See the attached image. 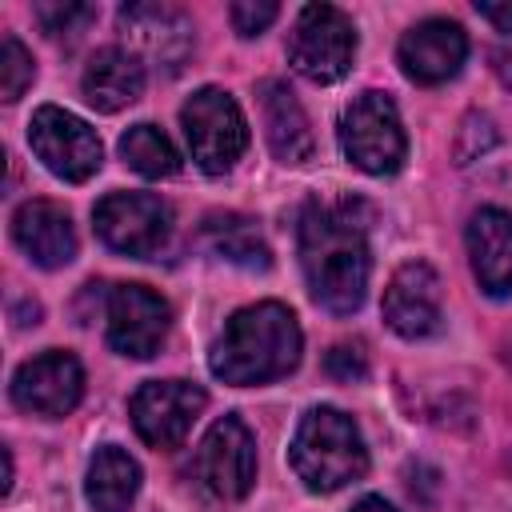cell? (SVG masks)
Wrapping results in <instances>:
<instances>
[{
    "instance_id": "1",
    "label": "cell",
    "mask_w": 512,
    "mask_h": 512,
    "mask_svg": "<svg viewBox=\"0 0 512 512\" xmlns=\"http://www.w3.org/2000/svg\"><path fill=\"white\" fill-rule=\"evenodd\" d=\"M300 268L316 304L348 316L368 296V208L356 200H312L300 212Z\"/></svg>"
},
{
    "instance_id": "2",
    "label": "cell",
    "mask_w": 512,
    "mask_h": 512,
    "mask_svg": "<svg viewBox=\"0 0 512 512\" xmlns=\"http://www.w3.org/2000/svg\"><path fill=\"white\" fill-rule=\"evenodd\" d=\"M300 348H304V336L292 308L264 300L232 312V320L224 324V332L208 352V368L224 384H240V388L268 384L288 376L300 364Z\"/></svg>"
},
{
    "instance_id": "3",
    "label": "cell",
    "mask_w": 512,
    "mask_h": 512,
    "mask_svg": "<svg viewBox=\"0 0 512 512\" xmlns=\"http://www.w3.org/2000/svg\"><path fill=\"white\" fill-rule=\"evenodd\" d=\"M288 460H292V472L312 492H336L344 484H356L368 472V448L356 420L328 404L308 408L300 416Z\"/></svg>"
},
{
    "instance_id": "4",
    "label": "cell",
    "mask_w": 512,
    "mask_h": 512,
    "mask_svg": "<svg viewBox=\"0 0 512 512\" xmlns=\"http://www.w3.org/2000/svg\"><path fill=\"white\" fill-rule=\"evenodd\" d=\"M340 148L344 156L372 176H392L400 172L408 156L404 124L388 92H360L344 116H340Z\"/></svg>"
},
{
    "instance_id": "5",
    "label": "cell",
    "mask_w": 512,
    "mask_h": 512,
    "mask_svg": "<svg viewBox=\"0 0 512 512\" xmlns=\"http://www.w3.org/2000/svg\"><path fill=\"white\" fill-rule=\"evenodd\" d=\"M288 60L312 84H336L356 60V28L336 4L300 8L288 32Z\"/></svg>"
},
{
    "instance_id": "6",
    "label": "cell",
    "mask_w": 512,
    "mask_h": 512,
    "mask_svg": "<svg viewBox=\"0 0 512 512\" xmlns=\"http://www.w3.org/2000/svg\"><path fill=\"white\" fill-rule=\"evenodd\" d=\"M180 124H184V136H188V152L192 160L220 176L228 172L244 148H248V124H244V112L240 104L220 92V88H200L188 96V104L180 108Z\"/></svg>"
},
{
    "instance_id": "7",
    "label": "cell",
    "mask_w": 512,
    "mask_h": 512,
    "mask_svg": "<svg viewBox=\"0 0 512 512\" xmlns=\"http://www.w3.org/2000/svg\"><path fill=\"white\" fill-rule=\"evenodd\" d=\"M28 144L40 156V164L52 176L68 180V184H84L88 176L100 172V160H104L100 136L80 116L56 108V104H44V108L32 112V120H28Z\"/></svg>"
},
{
    "instance_id": "8",
    "label": "cell",
    "mask_w": 512,
    "mask_h": 512,
    "mask_svg": "<svg viewBox=\"0 0 512 512\" xmlns=\"http://www.w3.org/2000/svg\"><path fill=\"white\" fill-rule=\"evenodd\" d=\"M96 236L124 256H156L172 232V208L152 192H108L96 208Z\"/></svg>"
},
{
    "instance_id": "9",
    "label": "cell",
    "mask_w": 512,
    "mask_h": 512,
    "mask_svg": "<svg viewBox=\"0 0 512 512\" xmlns=\"http://www.w3.org/2000/svg\"><path fill=\"white\" fill-rule=\"evenodd\" d=\"M172 324V308L160 292L144 288V284H116L108 288L104 300V336L112 344V352L132 356V360H148L160 352L164 336Z\"/></svg>"
},
{
    "instance_id": "10",
    "label": "cell",
    "mask_w": 512,
    "mask_h": 512,
    "mask_svg": "<svg viewBox=\"0 0 512 512\" xmlns=\"http://www.w3.org/2000/svg\"><path fill=\"white\" fill-rule=\"evenodd\" d=\"M208 396L200 384L188 380H148L132 392L128 416L144 444L152 448H180L192 424L200 420Z\"/></svg>"
},
{
    "instance_id": "11",
    "label": "cell",
    "mask_w": 512,
    "mask_h": 512,
    "mask_svg": "<svg viewBox=\"0 0 512 512\" xmlns=\"http://www.w3.org/2000/svg\"><path fill=\"white\" fill-rule=\"evenodd\" d=\"M196 480L216 500H240L256 484V440L240 416H220L196 448Z\"/></svg>"
},
{
    "instance_id": "12",
    "label": "cell",
    "mask_w": 512,
    "mask_h": 512,
    "mask_svg": "<svg viewBox=\"0 0 512 512\" xmlns=\"http://www.w3.org/2000/svg\"><path fill=\"white\" fill-rule=\"evenodd\" d=\"M84 396V368L72 352L48 348L32 360H24L12 376V400L24 412L36 416H68Z\"/></svg>"
},
{
    "instance_id": "13",
    "label": "cell",
    "mask_w": 512,
    "mask_h": 512,
    "mask_svg": "<svg viewBox=\"0 0 512 512\" xmlns=\"http://www.w3.org/2000/svg\"><path fill=\"white\" fill-rule=\"evenodd\" d=\"M384 320L404 340H424L440 328V276L428 260H408L384 288Z\"/></svg>"
},
{
    "instance_id": "14",
    "label": "cell",
    "mask_w": 512,
    "mask_h": 512,
    "mask_svg": "<svg viewBox=\"0 0 512 512\" xmlns=\"http://www.w3.org/2000/svg\"><path fill=\"white\" fill-rule=\"evenodd\" d=\"M400 68L408 80L416 84H444L460 72L464 56H468V36L456 20H444V16H432V20H420L412 24L404 36H400Z\"/></svg>"
},
{
    "instance_id": "15",
    "label": "cell",
    "mask_w": 512,
    "mask_h": 512,
    "mask_svg": "<svg viewBox=\"0 0 512 512\" xmlns=\"http://www.w3.org/2000/svg\"><path fill=\"white\" fill-rule=\"evenodd\" d=\"M16 248L40 268H64L76 256V228L72 216L52 200H28L12 216Z\"/></svg>"
},
{
    "instance_id": "16",
    "label": "cell",
    "mask_w": 512,
    "mask_h": 512,
    "mask_svg": "<svg viewBox=\"0 0 512 512\" xmlns=\"http://www.w3.org/2000/svg\"><path fill=\"white\" fill-rule=\"evenodd\" d=\"M468 260L488 296L512 292V216L504 208H480L468 220Z\"/></svg>"
},
{
    "instance_id": "17",
    "label": "cell",
    "mask_w": 512,
    "mask_h": 512,
    "mask_svg": "<svg viewBox=\"0 0 512 512\" xmlns=\"http://www.w3.org/2000/svg\"><path fill=\"white\" fill-rule=\"evenodd\" d=\"M260 116H264V136L268 148L280 164H304L312 156V124L304 104L284 80H264L260 84Z\"/></svg>"
},
{
    "instance_id": "18",
    "label": "cell",
    "mask_w": 512,
    "mask_h": 512,
    "mask_svg": "<svg viewBox=\"0 0 512 512\" xmlns=\"http://www.w3.org/2000/svg\"><path fill=\"white\" fill-rule=\"evenodd\" d=\"M80 92L96 112H120L144 96V64L128 48H100L80 76Z\"/></svg>"
},
{
    "instance_id": "19",
    "label": "cell",
    "mask_w": 512,
    "mask_h": 512,
    "mask_svg": "<svg viewBox=\"0 0 512 512\" xmlns=\"http://www.w3.org/2000/svg\"><path fill=\"white\" fill-rule=\"evenodd\" d=\"M120 28L132 32V40L144 44L152 56H160L168 68H180V60L192 44V24L184 20V12L168 8V4H124Z\"/></svg>"
},
{
    "instance_id": "20",
    "label": "cell",
    "mask_w": 512,
    "mask_h": 512,
    "mask_svg": "<svg viewBox=\"0 0 512 512\" xmlns=\"http://www.w3.org/2000/svg\"><path fill=\"white\" fill-rule=\"evenodd\" d=\"M136 492H140V464L124 448L100 444L84 476V496L92 512H124L136 500Z\"/></svg>"
},
{
    "instance_id": "21",
    "label": "cell",
    "mask_w": 512,
    "mask_h": 512,
    "mask_svg": "<svg viewBox=\"0 0 512 512\" xmlns=\"http://www.w3.org/2000/svg\"><path fill=\"white\" fill-rule=\"evenodd\" d=\"M204 248L216 256V260H228L236 268H248V272H264L272 264V252L260 236V228L248 220V216H236V212H212L204 220Z\"/></svg>"
},
{
    "instance_id": "22",
    "label": "cell",
    "mask_w": 512,
    "mask_h": 512,
    "mask_svg": "<svg viewBox=\"0 0 512 512\" xmlns=\"http://www.w3.org/2000/svg\"><path fill=\"white\" fill-rule=\"evenodd\" d=\"M120 156L132 172L148 176V180H164V176H176L180 168V156L172 148V140L156 128V124H132L124 136H120Z\"/></svg>"
},
{
    "instance_id": "23",
    "label": "cell",
    "mask_w": 512,
    "mask_h": 512,
    "mask_svg": "<svg viewBox=\"0 0 512 512\" xmlns=\"http://www.w3.org/2000/svg\"><path fill=\"white\" fill-rule=\"evenodd\" d=\"M32 80H36L32 52H28L12 32H4V36H0V96H4V100H20Z\"/></svg>"
},
{
    "instance_id": "24",
    "label": "cell",
    "mask_w": 512,
    "mask_h": 512,
    "mask_svg": "<svg viewBox=\"0 0 512 512\" xmlns=\"http://www.w3.org/2000/svg\"><path fill=\"white\" fill-rule=\"evenodd\" d=\"M36 20L48 36H76L84 32V24L96 20V8L92 4H36Z\"/></svg>"
},
{
    "instance_id": "25",
    "label": "cell",
    "mask_w": 512,
    "mask_h": 512,
    "mask_svg": "<svg viewBox=\"0 0 512 512\" xmlns=\"http://www.w3.org/2000/svg\"><path fill=\"white\" fill-rule=\"evenodd\" d=\"M324 372H328L332 380H340V384L364 380V376H368V352H364V344H360V340H340V344H332L328 356H324Z\"/></svg>"
},
{
    "instance_id": "26",
    "label": "cell",
    "mask_w": 512,
    "mask_h": 512,
    "mask_svg": "<svg viewBox=\"0 0 512 512\" xmlns=\"http://www.w3.org/2000/svg\"><path fill=\"white\" fill-rule=\"evenodd\" d=\"M276 16H280V8L272 0H236L228 8V20H232V28L240 36H260Z\"/></svg>"
},
{
    "instance_id": "27",
    "label": "cell",
    "mask_w": 512,
    "mask_h": 512,
    "mask_svg": "<svg viewBox=\"0 0 512 512\" xmlns=\"http://www.w3.org/2000/svg\"><path fill=\"white\" fill-rule=\"evenodd\" d=\"M476 12H480L488 24H496L500 32H512V4H480V0H476Z\"/></svg>"
},
{
    "instance_id": "28",
    "label": "cell",
    "mask_w": 512,
    "mask_h": 512,
    "mask_svg": "<svg viewBox=\"0 0 512 512\" xmlns=\"http://www.w3.org/2000/svg\"><path fill=\"white\" fill-rule=\"evenodd\" d=\"M352 512H396V508H392L384 496H364V500H360Z\"/></svg>"
},
{
    "instance_id": "29",
    "label": "cell",
    "mask_w": 512,
    "mask_h": 512,
    "mask_svg": "<svg viewBox=\"0 0 512 512\" xmlns=\"http://www.w3.org/2000/svg\"><path fill=\"white\" fill-rule=\"evenodd\" d=\"M508 364H512V360H508Z\"/></svg>"
}]
</instances>
